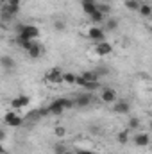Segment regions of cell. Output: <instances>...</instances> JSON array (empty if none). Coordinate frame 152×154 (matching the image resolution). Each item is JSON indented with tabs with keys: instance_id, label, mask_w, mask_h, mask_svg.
I'll return each mask as SVG.
<instances>
[{
	"instance_id": "obj_1",
	"label": "cell",
	"mask_w": 152,
	"mask_h": 154,
	"mask_svg": "<svg viewBox=\"0 0 152 154\" xmlns=\"http://www.w3.org/2000/svg\"><path fill=\"white\" fill-rule=\"evenodd\" d=\"M39 27L38 25H32V23H25V29L20 36H16V39H22V41H27V39H38L39 38Z\"/></svg>"
},
{
	"instance_id": "obj_2",
	"label": "cell",
	"mask_w": 152,
	"mask_h": 154,
	"mask_svg": "<svg viewBox=\"0 0 152 154\" xmlns=\"http://www.w3.org/2000/svg\"><path fill=\"white\" fill-rule=\"evenodd\" d=\"M45 81H47L48 84H54V86L63 84V82H65V74H63L61 70H57V68H52V70H48V72L45 74Z\"/></svg>"
},
{
	"instance_id": "obj_3",
	"label": "cell",
	"mask_w": 152,
	"mask_h": 154,
	"mask_svg": "<svg viewBox=\"0 0 152 154\" xmlns=\"http://www.w3.org/2000/svg\"><path fill=\"white\" fill-rule=\"evenodd\" d=\"M86 36L95 43H100V41H106V31H104L102 25H93V27H90Z\"/></svg>"
},
{
	"instance_id": "obj_4",
	"label": "cell",
	"mask_w": 152,
	"mask_h": 154,
	"mask_svg": "<svg viewBox=\"0 0 152 154\" xmlns=\"http://www.w3.org/2000/svg\"><path fill=\"white\" fill-rule=\"evenodd\" d=\"M4 124L9 125V127H20V125H23V118L20 115H16L14 111H9L4 116Z\"/></svg>"
},
{
	"instance_id": "obj_5",
	"label": "cell",
	"mask_w": 152,
	"mask_h": 154,
	"mask_svg": "<svg viewBox=\"0 0 152 154\" xmlns=\"http://www.w3.org/2000/svg\"><path fill=\"white\" fill-rule=\"evenodd\" d=\"M100 100L104 104H114L116 102V91H114V88H102L100 90Z\"/></svg>"
},
{
	"instance_id": "obj_6",
	"label": "cell",
	"mask_w": 152,
	"mask_h": 154,
	"mask_svg": "<svg viewBox=\"0 0 152 154\" xmlns=\"http://www.w3.org/2000/svg\"><path fill=\"white\" fill-rule=\"evenodd\" d=\"M113 52V45L109 41H100V43H95V54L104 57V56H109Z\"/></svg>"
},
{
	"instance_id": "obj_7",
	"label": "cell",
	"mask_w": 152,
	"mask_h": 154,
	"mask_svg": "<svg viewBox=\"0 0 152 154\" xmlns=\"http://www.w3.org/2000/svg\"><path fill=\"white\" fill-rule=\"evenodd\" d=\"M81 7H82L84 14L91 16L93 13L99 11V2H97V0H81Z\"/></svg>"
},
{
	"instance_id": "obj_8",
	"label": "cell",
	"mask_w": 152,
	"mask_h": 154,
	"mask_svg": "<svg viewBox=\"0 0 152 154\" xmlns=\"http://www.w3.org/2000/svg\"><path fill=\"white\" fill-rule=\"evenodd\" d=\"M47 109H48V115L59 116V115H63V111H65L66 108L63 106V102H61V99H56L54 102H50V106H48Z\"/></svg>"
},
{
	"instance_id": "obj_9",
	"label": "cell",
	"mask_w": 152,
	"mask_h": 154,
	"mask_svg": "<svg viewBox=\"0 0 152 154\" xmlns=\"http://www.w3.org/2000/svg\"><path fill=\"white\" fill-rule=\"evenodd\" d=\"M91 104V91H84L75 97V106L77 108H88Z\"/></svg>"
},
{
	"instance_id": "obj_10",
	"label": "cell",
	"mask_w": 152,
	"mask_h": 154,
	"mask_svg": "<svg viewBox=\"0 0 152 154\" xmlns=\"http://www.w3.org/2000/svg\"><path fill=\"white\" fill-rule=\"evenodd\" d=\"M113 111L114 113H118V115H129V111H131V104L127 102V100H116L113 106Z\"/></svg>"
},
{
	"instance_id": "obj_11",
	"label": "cell",
	"mask_w": 152,
	"mask_h": 154,
	"mask_svg": "<svg viewBox=\"0 0 152 154\" xmlns=\"http://www.w3.org/2000/svg\"><path fill=\"white\" fill-rule=\"evenodd\" d=\"M132 143H134L136 147H147V145L150 143V136H149L147 133H138V134H134Z\"/></svg>"
},
{
	"instance_id": "obj_12",
	"label": "cell",
	"mask_w": 152,
	"mask_h": 154,
	"mask_svg": "<svg viewBox=\"0 0 152 154\" xmlns=\"http://www.w3.org/2000/svg\"><path fill=\"white\" fill-rule=\"evenodd\" d=\"M29 104H31V99H29L27 95H18V97H14V99L11 100V106H13L14 109L25 108V106H29Z\"/></svg>"
},
{
	"instance_id": "obj_13",
	"label": "cell",
	"mask_w": 152,
	"mask_h": 154,
	"mask_svg": "<svg viewBox=\"0 0 152 154\" xmlns=\"http://www.w3.org/2000/svg\"><path fill=\"white\" fill-rule=\"evenodd\" d=\"M43 52H45V47H43L41 43H38V41L32 45V48H31V50H27V54H29V57H31V59H38Z\"/></svg>"
},
{
	"instance_id": "obj_14",
	"label": "cell",
	"mask_w": 152,
	"mask_h": 154,
	"mask_svg": "<svg viewBox=\"0 0 152 154\" xmlns=\"http://www.w3.org/2000/svg\"><path fill=\"white\" fill-rule=\"evenodd\" d=\"M0 65H2V68L4 70H7V72H11V70H14V59L11 57V56H2L0 57Z\"/></svg>"
},
{
	"instance_id": "obj_15",
	"label": "cell",
	"mask_w": 152,
	"mask_h": 154,
	"mask_svg": "<svg viewBox=\"0 0 152 154\" xmlns=\"http://www.w3.org/2000/svg\"><path fill=\"white\" fill-rule=\"evenodd\" d=\"M106 20H108V16H106L104 13H100V11H97V13H93V14L90 16V22H91L93 25H104Z\"/></svg>"
},
{
	"instance_id": "obj_16",
	"label": "cell",
	"mask_w": 152,
	"mask_h": 154,
	"mask_svg": "<svg viewBox=\"0 0 152 154\" xmlns=\"http://www.w3.org/2000/svg\"><path fill=\"white\" fill-rule=\"evenodd\" d=\"M81 77L84 79V84H86V82H95V81H99V79H100V75H99L95 70H88V72H82V74H81Z\"/></svg>"
},
{
	"instance_id": "obj_17",
	"label": "cell",
	"mask_w": 152,
	"mask_h": 154,
	"mask_svg": "<svg viewBox=\"0 0 152 154\" xmlns=\"http://www.w3.org/2000/svg\"><path fill=\"white\" fill-rule=\"evenodd\" d=\"M102 27H104L106 32H114V31L118 29V20H116V18H108Z\"/></svg>"
},
{
	"instance_id": "obj_18",
	"label": "cell",
	"mask_w": 152,
	"mask_h": 154,
	"mask_svg": "<svg viewBox=\"0 0 152 154\" xmlns=\"http://www.w3.org/2000/svg\"><path fill=\"white\" fill-rule=\"evenodd\" d=\"M129 129H123V131H120L118 134H116V140H118V143H122V145H125V143H129Z\"/></svg>"
},
{
	"instance_id": "obj_19",
	"label": "cell",
	"mask_w": 152,
	"mask_h": 154,
	"mask_svg": "<svg viewBox=\"0 0 152 154\" xmlns=\"http://www.w3.org/2000/svg\"><path fill=\"white\" fill-rule=\"evenodd\" d=\"M123 5H125V9H129V11H140L141 2H138V0H125Z\"/></svg>"
},
{
	"instance_id": "obj_20",
	"label": "cell",
	"mask_w": 152,
	"mask_h": 154,
	"mask_svg": "<svg viewBox=\"0 0 152 154\" xmlns=\"http://www.w3.org/2000/svg\"><path fill=\"white\" fill-rule=\"evenodd\" d=\"M143 18H152V5L150 4H141L140 11H138Z\"/></svg>"
},
{
	"instance_id": "obj_21",
	"label": "cell",
	"mask_w": 152,
	"mask_h": 154,
	"mask_svg": "<svg viewBox=\"0 0 152 154\" xmlns=\"http://www.w3.org/2000/svg\"><path fill=\"white\" fill-rule=\"evenodd\" d=\"M140 125H141L140 118H138V116H131V118H129V124H127V129H129V131H136V129H140Z\"/></svg>"
},
{
	"instance_id": "obj_22",
	"label": "cell",
	"mask_w": 152,
	"mask_h": 154,
	"mask_svg": "<svg viewBox=\"0 0 152 154\" xmlns=\"http://www.w3.org/2000/svg\"><path fill=\"white\" fill-rule=\"evenodd\" d=\"M82 90H84V91H95V90H102V88H100V82L95 81V82H86V84L82 86Z\"/></svg>"
},
{
	"instance_id": "obj_23",
	"label": "cell",
	"mask_w": 152,
	"mask_h": 154,
	"mask_svg": "<svg viewBox=\"0 0 152 154\" xmlns=\"http://www.w3.org/2000/svg\"><path fill=\"white\" fill-rule=\"evenodd\" d=\"M77 77H79V75L72 74V72H65V82H66V84H75Z\"/></svg>"
},
{
	"instance_id": "obj_24",
	"label": "cell",
	"mask_w": 152,
	"mask_h": 154,
	"mask_svg": "<svg viewBox=\"0 0 152 154\" xmlns=\"http://www.w3.org/2000/svg\"><path fill=\"white\" fill-rule=\"evenodd\" d=\"M54 134H56L57 138H65V136H66V127H65V125H56Z\"/></svg>"
},
{
	"instance_id": "obj_25",
	"label": "cell",
	"mask_w": 152,
	"mask_h": 154,
	"mask_svg": "<svg viewBox=\"0 0 152 154\" xmlns=\"http://www.w3.org/2000/svg\"><path fill=\"white\" fill-rule=\"evenodd\" d=\"M95 72H97L100 77H104V75H109V74H111V68H109V66H106V65H100Z\"/></svg>"
},
{
	"instance_id": "obj_26",
	"label": "cell",
	"mask_w": 152,
	"mask_h": 154,
	"mask_svg": "<svg viewBox=\"0 0 152 154\" xmlns=\"http://www.w3.org/2000/svg\"><path fill=\"white\" fill-rule=\"evenodd\" d=\"M54 29L59 31V32H63V31L66 29V23H65L63 20H54Z\"/></svg>"
},
{
	"instance_id": "obj_27",
	"label": "cell",
	"mask_w": 152,
	"mask_h": 154,
	"mask_svg": "<svg viewBox=\"0 0 152 154\" xmlns=\"http://www.w3.org/2000/svg\"><path fill=\"white\" fill-rule=\"evenodd\" d=\"M99 11L104 13V14L108 16V14L111 13V5H109V4H99Z\"/></svg>"
},
{
	"instance_id": "obj_28",
	"label": "cell",
	"mask_w": 152,
	"mask_h": 154,
	"mask_svg": "<svg viewBox=\"0 0 152 154\" xmlns=\"http://www.w3.org/2000/svg\"><path fill=\"white\" fill-rule=\"evenodd\" d=\"M66 151H68V149H66L63 143H56V145H54V152L56 154H65Z\"/></svg>"
},
{
	"instance_id": "obj_29",
	"label": "cell",
	"mask_w": 152,
	"mask_h": 154,
	"mask_svg": "<svg viewBox=\"0 0 152 154\" xmlns=\"http://www.w3.org/2000/svg\"><path fill=\"white\" fill-rule=\"evenodd\" d=\"M20 4H22V0H7V5L14 7V9H20Z\"/></svg>"
},
{
	"instance_id": "obj_30",
	"label": "cell",
	"mask_w": 152,
	"mask_h": 154,
	"mask_svg": "<svg viewBox=\"0 0 152 154\" xmlns=\"http://www.w3.org/2000/svg\"><path fill=\"white\" fill-rule=\"evenodd\" d=\"M77 154H95V152L90 151V149H77Z\"/></svg>"
},
{
	"instance_id": "obj_31",
	"label": "cell",
	"mask_w": 152,
	"mask_h": 154,
	"mask_svg": "<svg viewBox=\"0 0 152 154\" xmlns=\"http://www.w3.org/2000/svg\"><path fill=\"white\" fill-rule=\"evenodd\" d=\"M0 140H2V142H4V140H5V131H4V129H2V131H0Z\"/></svg>"
},
{
	"instance_id": "obj_32",
	"label": "cell",
	"mask_w": 152,
	"mask_h": 154,
	"mask_svg": "<svg viewBox=\"0 0 152 154\" xmlns=\"http://www.w3.org/2000/svg\"><path fill=\"white\" fill-rule=\"evenodd\" d=\"M99 131H100V129H99L97 125H91V133H99Z\"/></svg>"
},
{
	"instance_id": "obj_33",
	"label": "cell",
	"mask_w": 152,
	"mask_h": 154,
	"mask_svg": "<svg viewBox=\"0 0 152 154\" xmlns=\"http://www.w3.org/2000/svg\"><path fill=\"white\" fill-rule=\"evenodd\" d=\"M65 154H77V151H72V149H68V151H66Z\"/></svg>"
},
{
	"instance_id": "obj_34",
	"label": "cell",
	"mask_w": 152,
	"mask_h": 154,
	"mask_svg": "<svg viewBox=\"0 0 152 154\" xmlns=\"http://www.w3.org/2000/svg\"><path fill=\"white\" fill-rule=\"evenodd\" d=\"M0 2H2V5H4V4H7V0H0Z\"/></svg>"
},
{
	"instance_id": "obj_35",
	"label": "cell",
	"mask_w": 152,
	"mask_h": 154,
	"mask_svg": "<svg viewBox=\"0 0 152 154\" xmlns=\"http://www.w3.org/2000/svg\"><path fill=\"white\" fill-rule=\"evenodd\" d=\"M149 27H150V31H152V18H150V25H149Z\"/></svg>"
},
{
	"instance_id": "obj_36",
	"label": "cell",
	"mask_w": 152,
	"mask_h": 154,
	"mask_svg": "<svg viewBox=\"0 0 152 154\" xmlns=\"http://www.w3.org/2000/svg\"><path fill=\"white\" fill-rule=\"evenodd\" d=\"M150 127H152V122H150Z\"/></svg>"
}]
</instances>
